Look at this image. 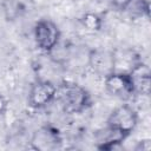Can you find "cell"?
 <instances>
[{
  "mask_svg": "<svg viewBox=\"0 0 151 151\" xmlns=\"http://www.w3.org/2000/svg\"><path fill=\"white\" fill-rule=\"evenodd\" d=\"M65 113H81L91 105V94L74 81H63L57 85L55 99Z\"/></svg>",
  "mask_w": 151,
  "mask_h": 151,
  "instance_id": "1",
  "label": "cell"
},
{
  "mask_svg": "<svg viewBox=\"0 0 151 151\" xmlns=\"http://www.w3.org/2000/svg\"><path fill=\"white\" fill-rule=\"evenodd\" d=\"M137 124H138V113L132 106L127 104L117 106L110 113L106 120V126L117 131L125 138H127L133 132Z\"/></svg>",
  "mask_w": 151,
  "mask_h": 151,
  "instance_id": "2",
  "label": "cell"
},
{
  "mask_svg": "<svg viewBox=\"0 0 151 151\" xmlns=\"http://www.w3.org/2000/svg\"><path fill=\"white\" fill-rule=\"evenodd\" d=\"M33 37L39 50L46 53H51L58 46L61 33L55 22L50 19H41L34 25Z\"/></svg>",
  "mask_w": 151,
  "mask_h": 151,
  "instance_id": "3",
  "label": "cell"
},
{
  "mask_svg": "<svg viewBox=\"0 0 151 151\" xmlns=\"http://www.w3.org/2000/svg\"><path fill=\"white\" fill-rule=\"evenodd\" d=\"M57 85L50 80H37L32 84L28 93V105L32 109L39 110L54 101Z\"/></svg>",
  "mask_w": 151,
  "mask_h": 151,
  "instance_id": "4",
  "label": "cell"
},
{
  "mask_svg": "<svg viewBox=\"0 0 151 151\" xmlns=\"http://www.w3.org/2000/svg\"><path fill=\"white\" fill-rule=\"evenodd\" d=\"M104 86L107 93L120 99L134 96L133 84L129 72H111L104 77Z\"/></svg>",
  "mask_w": 151,
  "mask_h": 151,
  "instance_id": "5",
  "label": "cell"
},
{
  "mask_svg": "<svg viewBox=\"0 0 151 151\" xmlns=\"http://www.w3.org/2000/svg\"><path fill=\"white\" fill-rule=\"evenodd\" d=\"M61 143L63 138L60 132L51 125L40 126L33 132L31 138V147L38 151H52L59 149Z\"/></svg>",
  "mask_w": 151,
  "mask_h": 151,
  "instance_id": "6",
  "label": "cell"
},
{
  "mask_svg": "<svg viewBox=\"0 0 151 151\" xmlns=\"http://www.w3.org/2000/svg\"><path fill=\"white\" fill-rule=\"evenodd\" d=\"M132 84L134 96H149L150 94V85H151V72L150 67L139 61L134 65V67L129 72Z\"/></svg>",
  "mask_w": 151,
  "mask_h": 151,
  "instance_id": "7",
  "label": "cell"
},
{
  "mask_svg": "<svg viewBox=\"0 0 151 151\" xmlns=\"http://www.w3.org/2000/svg\"><path fill=\"white\" fill-rule=\"evenodd\" d=\"M88 64L93 72L106 77L113 72V51L96 48L88 54Z\"/></svg>",
  "mask_w": 151,
  "mask_h": 151,
  "instance_id": "8",
  "label": "cell"
},
{
  "mask_svg": "<svg viewBox=\"0 0 151 151\" xmlns=\"http://www.w3.org/2000/svg\"><path fill=\"white\" fill-rule=\"evenodd\" d=\"M139 61L132 51H113V72H130Z\"/></svg>",
  "mask_w": 151,
  "mask_h": 151,
  "instance_id": "9",
  "label": "cell"
},
{
  "mask_svg": "<svg viewBox=\"0 0 151 151\" xmlns=\"http://www.w3.org/2000/svg\"><path fill=\"white\" fill-rule=\"evenodd\" d=\"M80 22L87 31H91V32H98L103 26V19L96 13L84 14L80 18Z\"/></svg>",
  "mask_w": 151,
  "mask_h": 151,
  "instance_id": "10",
  "label": "cell"
},
{
  "mask_svg": "<svg viewBox=\"0 0 151 151\" xmlns=\"http://www.w3.org/2000/svg\"><path fill=\"white\" fill-rule=\"evenodd\" d=\"M109 1H110V4H111L114 8L119 9V11H124V9H126V8L129 7V5H130L133 0H109Z\"/></svg>",
  "mask_w": 151,
  "mask_h": 151,
  "instance_id": "11",
  "label": "cell"
},
{
  "mask_svg": "<svg viewBox=\"0 0 151 151\" xmlns=\"http://www.w3.org/2000/svg\"><path fill=\"white\" fill-rule=\"evenodd\" d=\"M136 151H149L151 150V142L150 139H143L140 142H138V144L134 147Z\"/></svg>",
  "mask_w": 151,
  "mask_h": 151,
  "instance_id": "12",
  "label": "cell"
},
{
  "mask_svg": "<svg viewBox=\"0 0 151 151\" xmlns=\"http://www.w3.org/2000/svg\"><path fill=\"white\" fill-rule=\"evenodd\" d=\"M7 107H8V100L6 99V97L0 94V116L7 111Z\"/></svg>",
  "mask_w": 151,
  "mask_h": 151,
  "instance_id": "13",
  "label": "cell"
}]
</instances>
